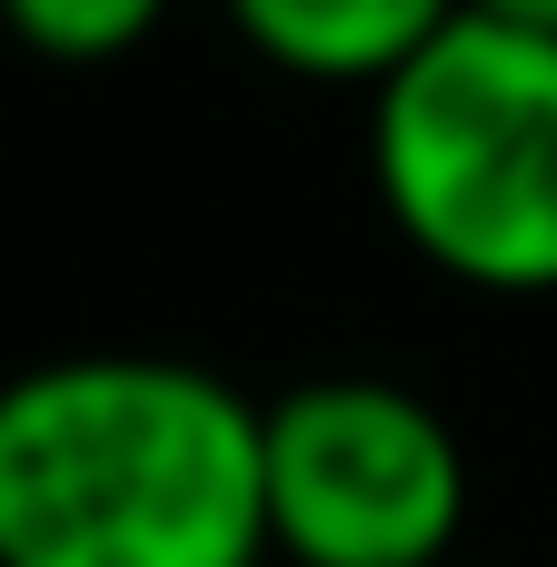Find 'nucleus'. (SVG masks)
Masks as SVG:
<instances>
[{
	"label": "nucleus",
	"mask_w": 557,
	"mask_h": 567,
	"mask_svg": "<svg viewBox=\"0 0 557 567\" xmlns=\"http://www.w3.org/2000/svg\"><path fill=\"white\" fill-rule=\"evenodd\" d=\"M0 567H269L259 409L149 349L0 379Z\"/></svg>",
	"instance_id": "obj_1"
},
{
	"label": "nucleus",
	"mask_w": 557,
	"mask_h": 567,
	"mask_svg": "<svg viewBox=\"0 0 557 567\" xmlns=\"http://www.w3.org/2000/svg\"><path fill=\"white\" fill-rule=\"evenodd\" d=\"M369 179L399 239L458 289H557V40L458 10L369 90Z\"/></svg>",
	"instance_id": "obj_2"
},
{
	"label": "nucleus",
	"mask_w": 557,
	"mask_h": 567,
	"mask_svg": "<svg viewBox=\"0 0 557 567\" xmlns=\"http://www.w3.org/2000/svg\"><path fill=\"white\" fill-rule=\"evenodd\" d=\"M269 558L448 567L468 528V449L399 379H299L259 409Z\"/></svg>",
	"instance_id": "obj_3"
},
{
	"label": "nucleus",
	"mask_w": 557,
	"mask_h": 567,
	"mask_svg": "<svg viewBox=\"0 0 557 567\" xmlns=\"http://www.w3.org/2000/svg\"><path fill=\"white\" fill-rule=\"evenodd\" d=\"M229 30L289 80H399L468 0H219Z\"/></svg>",
	"instance_id": "obj_4"
},
{
	"label": "nucleus",
	"mask_w": 557,
	"mask_h": 567,
	"mask_svg": "<svg viewBox=\"0 0 557 567\" xmlns=\"http://www.w3.org/2000/svg\"><path fill=\"white\" fill-rule=\"evenodd\" d=\"M169 20V0H0V30L60 70H90V60H130L149 30Z\"/></svg>",
	"instance_id": "obj_5"
},
{
	"label": "nucleus",
	"mask_w": 557,
	"mask_h": 567,
	"mask_svg": "<svg viewBox=\"0 0 557 567\" xmlns=\"http://www.w3.org/2000/svg\"><path fill=\"white\" fill-rule=\"evenodd\" d=\"M478 20H508V30H538V40H557V0H468Z\"/></svg>",
	"instance_id": "obj_6"
}]
</instances>
